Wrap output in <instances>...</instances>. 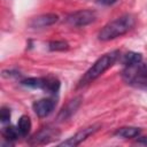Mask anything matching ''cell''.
Segmentation results:
<instances>
[{
	"instance_id": "6da1fadb",
	"label": "cell",
	"mask_w": 147,
	"mask_h": 147,
	"mask_svg": "<svg viewBox=\"0 0 147 147\" xmlns=\"http://www.w3.org/2000/svg\"><path fill=\"white\" fill-rule=\"evenodd\" d=\"M136 24V18L131 14H124L109 23H107L98 33V39L101 41H108L116 39L126 32H129Z\"/></svg>"
},
{
	"instance_id": "7a4b0ae2",
	"label": "cell",
	"mask_w": 147,
	"mask_h": 147,
	"mask_svg": "<svg viewBox=\"0 0 147 147\" xmlns=\"http://www.w3.org/2000/svg\"><path fill=\"white\" fill-rule=\"evenodd\" d=\"M119 57V51H111L109 53L103 54L102 56H100L93 64L91 68H88V70L84 74V76L80 78V80L78 82V87H83L86 86L87 84L92 83L93 80H95L98 77H100L105 71H107Z\"/></svg>"
},
{
	"instance_id": "3957f363",
	"label": "cell",
	"mask_w": 147,
	"mask_h": 147,
	"mask_svg": "<svg viewBox=\"0 0 147 147\" xmlns=\"http://www.w3.org/2000/svg\"><path fill=\"white\" fill-rule=\"evenodd\" d=\"M123 80L140 90H147V63H136L131 65H125L122 71Z\"/></svg>"
},
{
	"instance_id": "277c9868",
	"label": "cell",
	"mask_w": 147,
	"mask_h": 147,
	"mask_svg": "<svg viewBox=\"0 0 147 147\" xmlns=\"http://www.w3.org/2000/svg\"><path fill=\"white\" fill-rule=\"evenodd\" d=\"M22 85L30 88H39L49 94H55L60 90V80L55 77H31L23 79L21 82Z\"/></svg>"
},
{
	"instance_id": "5b68a950",
	"label": "cell",
	"mask_w": 147,
	"mask_h": 147,
	"mask_svg": "<svg viewBox=\"0 0 147 147\" xmlns=\"http://www.w3.org/2000/svg\"><path fill=\"white\" fill-rule=\"evenodd\" d=\"M96 18V13L91 9H82L77 10L75 13H71L67 16L65 21L68 24L72 26H85L91 23H93Z\"/></svg>"
},
{
	"instance_id": "8992f818",
	"label": "cell",
	"mask_w": 147,
	"mask_h": 147,
	"mask_svg": "<svg viewBox=\"0 0 147 147\" xmlns=\"http://www.w3.org/2000/svg\"><path fill=\"white\" fill-rule=\"evenodd\" d=\"M99 129H100V124H93V125H90L87 127H84V129L79 130L78 132H76L69 139L60 142L59 146H64V147H75V146H78L84 140H86L90 136L94 134Z\"/></svg>"
},
{
	"instance_id": "52a82bcc",
	"label": "cell",
	"mask_w": 147,
	"mask_h": 147,
	"mask_svg": "<svg viewBox=\"0 0 147 147\" xmlns=\"http://www.w3.org/2000/svg\"><path fill=\"white\" fill-rule=\"evenodd\" d=\"M59 136V131H56V129L54 127H44L41 130H39L38 132H36L30 139H29V145L32 146H37V145H45L51 142L52 140L56 139V137Z\"/></svg>"
},
{
	"instance_id": "ba28073f",
	"label": "cell",
	"mask_w": 147,
	"mask_h": 147,
	"mask_svg": "<svg viewBox=\"0 0 147 147\" xmlns=\"http://www.w3.org/2000/svg\"><path fill=\"white\" fill-rule=\"evenodd\" d=\"M55 106H56V101L53 100V99H51V98L40 99V100L36 101V102L32 105L36 115H37L38 117H40V118L47 117L51 113H53Z\"/></svg>"
},
{
	"instance_id": "9c48e42d",
	"label": "cell",
	"mask_w": 147,
	"mask_h": 147,
	"mask_svg": "<svg viewBox=\"0 0 147 147\" xmlns=\"http://www.w3.org/2000/svg\"><path fill=\"white\" fill-rule=\"evenodd\" d=\"M57 21H59V16L56 14H42L31 18V21L29 22V25L32 29H42V28L53 25Z\"/></svg>"
},
{
	"instance_id": "30bf717a",
	"label": "cell",
	"mask_w": 147,
	"mask_h": 147,
	"mask_svg": "<svg viewBox=\"0 0 147 147\" xmlns=\"http://www.w3.org/2000/svg\"><path fill=\"white\" fill-rule=\"evenodd\" d=\"M80 100H82L80 96H77V98L70 100V101L60 110V113H59V115H57V119H59V121H64V119L69 118L71 115H74V114L76 113V110L78 109L79 105H80Z\"/></svg>"
},
{
	"instance_id": "8fae6325",
	"label": "cell",
	"mask_w": 147,
	"mask_h": 147,
	"mask_svg": "<svg viewBox=\"0 0 147 147\" xmlns=\"http://www.w3.org/2000/svg\"><path fill=\"white\" fill-rule=\"evenodd\" d=\"M139 134H140V129L136 127V126H124V127L116 130V132H115V136L121 137V138H125V139L136 138Z\"/></svg>"
},
{
	"instance_id": "7c38bea8",
	"label": "cell",
	"mask_w": 147,
	"mask_h": 147,
	"mask_svg": "<svg viewBox=\"0 0 147 147\" xmlns=\"http://www.w3.org/2000/svg\"><path fill=\"white\" fill-rule=\"evenodd\" d=\"M17 127H18V131L21 133L22 137H26L31 130V121H30V117L26 116V115H23L20 117L18 122H17Z\"/></svg>"
},
{
	"instance_id": "4fadbf2b",
	"label": "cell",
	"mask_w": 147,
	"mask_h": 147,
	"mask_svg": "<svg viewBox=\"0 0 147 147\" xmlns=\"http://www.w3.org/2000/svg\"><path fill=\"white\" fill-rule=\"evenodd\" d=\"M139 62H142V55L137 52H127L122 57V63L124 65H131Z\"/></svg>"
},
{
	"instance_id": "5bb4252c",
	"label": "cell",
	"mask_w": 147,
	"mask_h": 147,
	"mask_svg": "<svg viewBox=\"0 0 147 147\" xmlns=\"http://www.w3.org/2000/svg\"><path fill=\"white\" fill-rule=\"evenodd\" d=\"M21 136L18 127H15L13 125H8L2 130V137L7 140V141H15L18 139V137Z\"/></svg>"
},
{
	"instance_id": "9a60e30c",
	"label": "cell",
	"mask_w": 147,
	"mask_h": 147,
	"mask_svg": "<svg viewBox=\"0 0 147 147\" xmlns=\"http://www.w3.org/2000/svg\"><path fill=\"white\" fill-rule=\"evenodd\" d=\"M69 48V44L64 40H53L48 42V49L53 52L57 51H67Z\"/></svg>"
},
{
	"instance_id": "2e32d148",
	"label": "cell",
	"mask_w": 147,
	"mask_h": 147,
	"mask_svg": "<svg viewBox=\"0 0 147 147\" xmlns=\"http://www.w3.org/2000/svg\"><path fill=\"white\" fill-rule=\"evenodd\" d=\"M10 116H11L10 109H9L8 107H2L1 110H0V119H1V123H7V122H9Z\"/></svg>"
},
{
	"instance_id": "e0dca14e",
	"label": "cell",
	"mask_w": 147,
	"mask_h": 147,
	"mask_svg": "<svg viewBox=\"0 0 147 147\" xmlns=\"http://www.w3.org/2000/svg\"><path fill=\"white\" fill-rule=\"evenodd\" d=\"M98 2L101 5H105V6H110V5H114L115 2H117V0H98Z\"/></svg>"
},
{
	"instance_id": "ac0fdd59",
	"label": "cell",
	"mask_w": 147,
	"mask_h": 147,
	"mask_svg": "<svg viewBox=\"0 0 147 147\" xmlns=\"http://www.w3.org/2000/svg\"><path fill=\"white\" fill-rule=\"evenodd\" d=\"M137 142L139 144H142V145H147V137H141L137 140Z\"/></svg>"
}]
</instances>
